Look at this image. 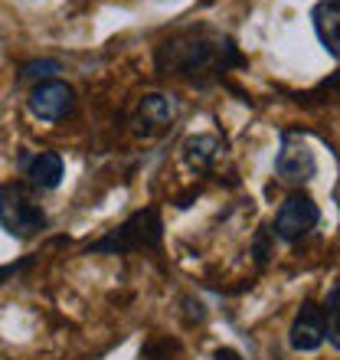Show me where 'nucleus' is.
Listing matches in <instances>:
<instances>
[{"instance_id":"nucleus-1","label":"nucleus","mask_w":340,"mask_h":360,"mask_svg":"<svg viewBox=\"0 0 340 360\" xmlns=\"http://www.w3.org/2000/svg\"><path fill=\"white\" fill-rule=\"evenodd\" d=\"M239 63V53L233 46V39L213 37L207 30H187L180 37L167 39L157 49V66L174 76H190L197 79L203 72H226L229 66Z\"/></svg>"},{"instance_id":"nucleus-2","label":"nucleus","mask_w":340,"mask_h":360,"mask_svg":"<svg viewBox=\"0 0 340 360\" xmlns=\"http://www.w3.org/2000/svg\"><path fill=\"white\" fill-rule=\"evenodd\" d=\"M161 213L157 207L138 210L128 223L108 233L105 239H98L92 246V252H134V249H154L161 243Z\"/></svg>"},{"instance_id":"nucleus-3","label":"nucleus","mask_w":340,"mask_h":360,"mask_svg":"<svg viewBox=\"0 0 340 360\" xmlns=\"http://www.w3.org/2000/svg\"><path fill=\"white\" fill-rule=\"evenodd\" d=\"M0 226L13 239H30L46 226V213L20 187H7L0 193Z\"/></svg>"},{"instance_id":"nucleus-4","label":"nucleus","mask_w":340,"mask_h":360,"mask_svg":"<svg viewBox=\"0 0 340 360\" xmlns=\"http://www.w3.org/2000/svg\"><path fill=\"white\" fill-rule=\"evenodd\" d=\"M318 219H321L318 203L308 193H294V197L285 200L278 217H275V236L285 239V243H298L318 226Z\"/></svg>"},{"instance_id":"nucleus-5","label":"nucleus","mask_w":340,"mask_h":360,"mask_svg":"<svg viewBox=\"0 0 340 360\" xmlns=\"http://www.w3.org/2000/svg\"><path fill=\"white\" fill-rule=\"evenodd\" d=\"M275 171H278L282 180H288V184H308L318 174V158L308 148V141L294 138V134H285L278 161H275Z\"/></svg>"},{"instance_id":"nucleus-6","label":"nucleus","mask_w":340,"mask_h":360,"mask_svg":"<svg viewBox=\"0 0 340 360\" xmlns=\"http://www.w3.org/2000/svg\"><path fill=\"white\" fill-rule=\"evenodd\" d=\"M72 108H76V92L66 82H39L30 92V112L39 122H63L66 115H72Z\"/></svg>"},{"instance_id":"nucleus-7","label":"nucleus","mask_w":340,"mask_h":360,"mask_svg":"<svg viewBox=\"0 0 340 360\" xmlns=\"http://www.w3.org/2000/svg\"><path fill=\"white\" fill-rule=\"evenodd\" d=\"M327 338V321H324V308L314 302H304L301 311L294 314L292 331H288V344L294 351H318Z\"/></svg>"},{"instance_id":"nucleus-8","label":"nucleus","mask_w":340,"mask_h":360,"mask_svg":"<svg viewBox=\"0 0 340 360\" xmlns=\"http://www.w3.org/2000/svg\"><path fill=\"white\" fill-rule=\"evenodd\" d=\"M314 33L334 59H340V0H321L311 13Z\"/></svg>"},{"instance_id":"nucleus-9","label":"nucleus","mask_w":340,"mask_h":360,"mask_svg":"<svg viewBox=\"0 0 340 360\" xmlns=\"http://www.w3.org/2000/svg\"><path fill=\"white\" fill-rule=\"evenodd\" d=\"M180 105L174 95H144L141 105H138V124H148V131H161V128H167L174 118H177Z\"/></svg>"},{"instance_id":"nucleus-10","label":"nucleus","mask_w":340,"mask_h":360,"mask_svg":"<svg viewBox=\"0 0 340 360\" xmlns=\"http://www.w3.org/2000/svg\"><path fill=\"white\" fill-rule=\"evenodd\" d=\"M63 171H66V167H63V158H59L56 151H39L27 161V177H30V184L39 187V190L59 187Z\"/></svg>"},{"instance_id":"nucleus-11","label":"nucleus","mask_w":340,"mask_h":360,"mask_svg":"<svg viewBox=\"0 0 340 360\" xmlns=\"http://www.w3.org/2000/svg\"><path fill=\"white\" fill-rule=\"evenodd\" d=\"M223 144H219L216 134H197V138H187L183 144V158L193 171H209V164L219 158Z\"/></svg>"},{"instance_id":"nucleus-12","label":"nucleus","mask_w":340,"mask_h":360,"mask_svg":"<svg viewBox=\"0 0 340 360\" xmlns=\"http://www.w3.org/2000/svg\"><path fill=\"white\" fill-rule=\"evenodd\" d=\"M324 321H327V341L340 351V282L331 288L327 304H324Z\"/></svg>"},{"instance_id":"nucleus-13","label":"nucleus","mask_w":340,"mask_h":360,"mask_svg":"<svg viewBox=\"0 0 340 360\" xmlns=\"http://www.w3.org/2000/svg\"><path fill=\"white\" fill-rule=\"evenodd\" d=\"M59 72V63H53V59H39V63H30V66H23V72H20V79L23 82H33V79H49Z\"/></svg>"},{"instance_id":"nucleus-14","label":"nucleus","mask_w":340,"mask_h":360,"mask_svg":"<svg viewBox=\"0 0 340 360\" xmlns=\"http://www.w3.org/2000/svg\"><path fill=\"white\" fill-rule=\"evenodd\" d=\"M144 360H170V357L164 354V344H157V347H148V351H144Z\"/></svg>"},{"instance_id":"nucleus-15","label":"nucleus","mask_w":340,"mask_h":360,"mask_svg":"<svg viewBox=\"0 0 340 360\" xmlns=\"http://www.w3.org/2000/svg\"><path fill=\"white\" fill-rule=\"evenodd\" d=\"M216 360H242V357H239L233 347H219V351H216Z\"/></svg>"}]
</instances>
